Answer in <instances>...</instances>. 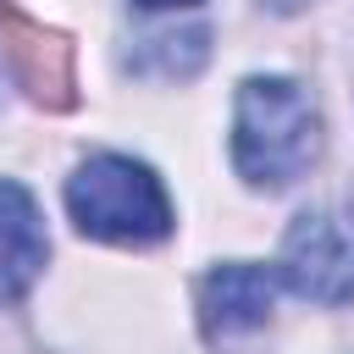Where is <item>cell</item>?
Listing matches in <instances>:
<instances>
[{"mask_svg":"<svg viewBox=\"0 0 354 354\" xmlns=\"http://www.w3.org/2000/svg\"><path fill=\"white\" fill-rule=\"evenodd\" d=\"M66 210L83 238L100 243H160L171 232V199L160 177L133 155H88L66 177Z\"/></svg>","mask_w":354,"mask_h":354,"instance_id":"cell-2","label":"cell"},{"mask_svg":"<svg viewBox=\"0 0 354 354\" xmlns=\"http://www.w3.org/2000/svg\"><path fill=\"white\" fill-rule=\"evenodd\" d=\"M0 50L11 61V77L50 111H66L77 100V72H72V39L33 22L17 0H0Z\"/></svg>","mask_w":354,"mask_h":354,"instance_id":"cell-4","label":"cell"},{"mask_svg":"<svg viewBox=\"0 0 354 354\" xmlns=\"http://www.w3.org/2000/svg\"><path fill=\"white\" fill-rule=\"evenodd\" d=\"M205 50H210V33L205 28H183V33H160L138 50V72H160V77H194L205 66Z\"/></svg>","mask_w":354,"mask_h":354,"instance_id":"cell-7","label":"cell"},{"mask_svg":"<svg viewBox=\"0 0 354 354\" xmlns=\"http://www.w3.org/2000/svg\"><path fill=\"white\" fill-rule=\"evenodd\" d=\"M277 266H254V260H227L199 282V326L205 337H238L271 321L277 304Z\"/></svg>","mask_w":354,"mask_h":354,"instance_id":"cell-5","label":"cell"},{"mask_svg":"<svg viewBox=\"0 0 354 354\" xmlns=\"http://www.w3.org/2000/svg\"><path fill=\"white\" fill-rule=\"evenodd\" d=\"M44 254H50V238H44L33 194L0 177V304L33 288V277L44 271Z\"/></svg>","mask_w":354,"mask_h":354,"instance_id":"cell-6","label":"cell"},{"mask_svg":"<svg viewBox=\"0 0 354 354\" xmlns=\"http://www.w3.org/2000/svg\"><path fill=\"white\" fill-rule=\"evenodd\" d=\"M321 155V116L293 77H243L232 105V166L254 188L299 183Z\"/></svg>","mask_w":354,"mask_h":354,"instance_id":"cell-1","label":"cell"},{"mask_svg":"<svg viewBox=\"0 0 354 354\" xmlns=\"http://www.w3.org/2000/svg\"><path fill=\"white\" fill-rule=\"evenodd\" d=\"M271 11H299V6H310V0H266Z\"/></svg>","mask_w":354,"mask_h":354,"instance_id":"cell-9","label":"cell"},{"mask_svg":"<svg viewBox=\"0 0 354 354\" xmlns=\"http://www.w3.org/2000/svg\"><path fill=\"white\" fill-rule=\"evenodd\" d=\"M277 277L315 304H348L354 299V210H337V205L304 210L282 238Z\"/></svg>","mask_w":354,"mask_h":354,"instance_id":"cell-3","label":"cell"},{"mask_svg":"<svg viewBox=\"0 0 354 354\" xmlns=\"http://www.w3.org/2000/svg\"><path fill=\"white\" fill-rule=\"evenodd\" d=\"M144 11H171V6H199V0H138Z\"/></svg>","mask_w":354,"mask_h":354,"instance_id":"cell-8","label":"cell"}]
</instances>
